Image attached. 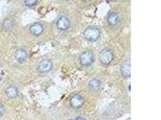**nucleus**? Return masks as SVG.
I'll return each mask as SVG.
<instances>
[{"mask_svg": "<svg viewBox=\"0 0 161 120\" xmlns=\"http://www.w3.org/2000/svg\"><path fill=\"white\" fill-rule=\"evenodd\" d=\"M0 80H1V79H0Z\"/></svg>", "mask_w": 161, "mask_h": 120, "instance_id": "obj_18", "label": "nucleus"}, {"mask_svg": "<svg viewBox=\"0 0 161 120\" xmlns=\"http://www.w3.org/2000/svg\"><path fill=\"white\" fill-rule=\"evenodd\" d=\"M71 27L70 19L64 15L60 16L56 21V27L60 31H66Z\"/></svg>", "mask_w": 161, "mask_h": 120, "instance_id": "obj_5", "label": "nucleus"}, {"mask_svg": "<svg viewBox=\"0 0 161 120\" xmlns=\"http://www.w3.org/2000/svg\"><path fill=\"white\" fill-rule=\"evenodd\" d=\"M75 120H87L86 118H83V117H77L76 119Z\"/></svg>", "mask_w": 161, "mask_h": 120, "instance_id": "obj_16", "label": "nucleus"}, {"mask_svg": "<svg viewBox=\"0 0 161 120\" xmlns=\"http://www.w3.org/2000/svg\"><path fill=\"white\" fill-rule=\"evenodd\" d=\"M101 30L95 26H89L83 32L84 39L89 43L97 42L101 37Z\"/></svg>", "mask_w": 161, "mask_h": 120, "instance_id": "obj_1", "label": "nucleus"}, {"mask_svg": "<svg viewBox=\"0 0 161 120\" xmlns=\"http://www.w3.org/2000/svg\"><path fill=\"white\" fill-rule=\"evenodd\" d=\"M121 76L125 78H129L131 76V65L129 62L125 61L121 64L119 68Z\"/></svg>", "mask_w": 161, "mask_h": 120, "instance_id": "obj_8", "label": "nucleus"}, {"mask_svg": "<svg viewBox=\"0 0 161 120\" xmlns=\"http://www.w3.org/2000/svg\"><path fill=\"white\" fill-rule=\"evenodd\" d=\"M88 87L89 89L91 91L96 92L99 91L100 89L102 87V83L99 79L96 78H92L89 81Z\"/></svg>", "mask_w": 161, "mask_h": 120, "instance_id": "obj_10", "label": "nucleus"}, {"mask_svg": "<svg viewBox=\"0 0 161 120\" xmlns=\"http://www.w3.org/2000/svg\"></svg>", "mask_w": 161, "mask_h": 120, "instance_id": "obj_17", "label": "nucleus"}, {"mask_svg": "<svg viewBox=\"0 0 161 120\" xmlns=\"http://www.w3.org/2000/svg\"><path fill=\"white\" fill-rule=\"evenodd\" d=\"M53 64L51 60L45 59L40 61L37 65L36 70L39 73H47L51 71Z\"/></svg>", "mask_w": 161, "mask_h": 120, "instance_id": "obj_4", "label": "nucleus"}, {"mask_svg": "<svg viewBox=\"0 0 161 120\" xmlns=\"http://www.w3.org/2000/svg\"><path fill=\"white\" fill-rule=\"evenodd\" d=\"M4 112H5V108L3 105L1 103V102H0V118L4 115Z\"/></svg>", "mask_w": 161, "mask_h": 120, "instance_id": "obj_15", "label": "nucleus"}, {"mask_svg": "<svg viewBox=\"0 0 161 120\" xmlns=\"http://www.w3.org/2000/svg\"><path fill=\"white\" fill-rule=\"evenodd\" d=\"M119 21V16L117 12H111L107 18V22L111 27H115Z\"/></svg>", "mask_w": 161, "mask_h": 120, "instance_id": "obj_11", "label": "nucleus"}, {"mask_svg": "<svg viewBox=\"0 0 161 120\" xmlns=\"http://www.w3.org/2000/svg\"><path fill=\"white\" fill-rule=\"evenodd\" d=\"M37 2V0H25L24 1V4L26 6L29 8H31L35 6Z\"/></svg>", "mask_w": 161, "mask_h": 120, "instance_id": "obj_14", "label": "nucleus"}, {"mask_svg": "<svg viewBox=\"0 0 161 120\" xmlns=\"http://www.w3.org/2000/svg\"><path fill=\"white\" fill-rule=\"evenodd\" d=\"M13 27H14V22L12 21V19H6L3 23V27L4 30H10Z\"/></svg>", "mask_w": 161, "mask_h": 120, "instance_id": "obj_13", "label": "nucleus"}, {"mask_svg": "<svg viewBox=\"0 0 161 120\" xmlns=\"http://www.w3.org/2000/svg\"><path fill=\"white\" fill-rule=\"evenodd\" d=\"M79 61L83 67L91 66L95 61L94 55L89 51H86L81 53L79 57Z\"/></svg>", "mask_w": 161, "mask_h": 120, "instance_id": "obj_3", "label": "nucleus"}, {"mask_svg": "<svg viewBox=\"0 0 161 120\" xmlns=\"http://www.w3.org/2000/svg\"><path fill=\"white\" fill-rule=\"evenodd\" d=\"M98 58L102 64L108 66L114 61V54L110 49L105 48L99 53Z\"/></svg>", "mask_w": 161, "mask_h": 120, "instance_id": "obj_2", "label": "nucleus"}, {"mask_svg": "<svg viewBox=\"0 0 161 120\" xmlns=\"http://www.w3.org/2000/svg\"><path fill=\"white\" fill-rule=\"evenodd\" d=\"M30 33L35 37H39L44 32V25L40 22H36L33 23L29 27Z\"/></svg>", "mask_w": 161, "mask_h": 120, "instance_id": "obj_7", "label": "nucleus"}, {"mask_svg": "<svg viewBox=\"0 0 161 120\" xmlns=\"http://www.w3.org/2000/svg\"><path fill=\"white\" fill-rule=\"evenodd\" d=\"M15 60L16 61L20 64H22L26 61L27 59V53L26 51L23 49H18L15 52Z\"/></svg>", "mask_w": 161, "mask_h": 120, "instance_id": "obj_9", "label": "nucleus"}, {"mask_svg": "<svg viewBox=\"0 0 161 120\" xmlns=\"http://www.w3.org/2000/svg\"><path fill=\"white\" fill-rule=\"evenodd\" d=\"M18 89L15 86H9L5 90V94L9 99L15 98L18 96Z\"/></svg>", "mask_w": 161, "mask_h": 120, "instance_id": "obj_12", "label": "nucleus"}, {"mask_svg": "<svg viewBox=\"0 0 161 120\" xmlns=\"http://www.w3.org/2000/svg\"><path fill=\"white\" fill-rule=\"evenodd\" d=\"M84 98L79 94H74L69 100V105L71 106V108L75 109L81 108L84 105Z\"/></svg>", "mask_w": 161, "mask_h": 120, "instance_id": "obj_6", "label": "nucleus"}]
</instances>
